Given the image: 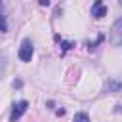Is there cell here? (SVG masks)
Returning <instances> with one entry per match:
<instances>
[{"mask_svg":"<svg viewBox=\"0 0 122 122\" xmlns=\"http://www.w3.org/2000/svg\"><path fill=\"white\" fill-rule=\"evenodd\" d=\"M8 30V23H6V17L2 15V4H0V32H6Z\"/></svg>","mask_w":122,"mask_h":122,"instance_id":"6","label":"cell"},{"mask_svg":"<svg viewBox=\"0 0 122 122\" xmlns=\"http://www.w3.org/2000/svg\"><path fill=\"white\" fill-rule=\"evenodd\" d=\"M92 15L97 17V19H101L103 15H107V6H105L101 0H95V2L92 4Z\"/></svg>","mask_w":122,"mask_h":122,"instance_id":"3","label":"cell"},{"mask_svg":"<svg viewBox=\"0 0 122 122\" xmlns=\"http://www.w3.org/2000/svg\"><path fill=\"white\" fill-rule=\"evenodd\" d=\"M74 122H90V116L86 112H76L74 114Z\"/></svg>","mask_w":122,"mask_h":122,"instance_id":"5","label":"cell"},{"mask_svg":"<svg viewBox=\"0 0 122 122\" xmlns=\"http://www.w3.org/2000/svg\"><path fill=\"white\" fill-rule=\"evenodd\" d=\"M27 107H29V103L27 101H19V103H15L13 105V109H11V114H10V120L11 122H15V120H19L23 114H25V111H27Z\"/></svg>","mask_w":122,"mask_h":122,"instance_id":"2","label":"cell"},{"mask_svg":"<svg viewBox=\"0 0 122 122\" xmlns=\"http://www.w3.org/2000/svg\"><path fill=\"white\" fill-rule=\"evenodd\" d=\"M32 51H34V48H32V42L30 40H23L21 42V48H19V59L21 61H30V57H32Z\"/></svg>","mask_w":122,"mask_h":122,"instance_id":"1","label":"cell"},{"mask_svg":"<svg viewBox=\"0 0 122 122\" xmlns=\"http://www.w3.org/2000/svg\"><path fill=\"white\" fill-rule=\"evenodd\" d=\"M120 27H122V19H118L114 23V27H112V38H111V42L114 46H120Z\"/></svg>","mask_w":122,"mask_h":122,"instance_id":"4","label":"cell"}]
</instances>
